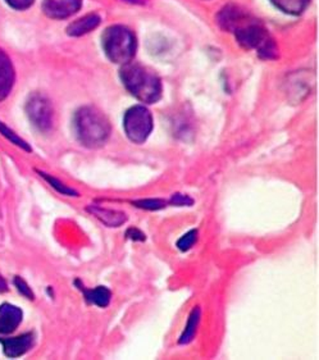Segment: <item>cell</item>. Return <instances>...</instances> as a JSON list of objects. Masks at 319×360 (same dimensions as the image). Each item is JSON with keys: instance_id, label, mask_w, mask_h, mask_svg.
<instances>
[{"instance_id": "cell-1", "label": "cell", "mask_w": 319, "mask_h": 360, "mask_svg": "<svg viewBox=\"0 0 319 360\" xmlns=\"http://www.w3.org/2000/svg\"><path fill=\"white\" fill-rule=\"evenodd\" d=\"M221 29L233 32L237 43L247 51H255L263 59H277L278 48L276 40L268 30L255 17L237 6H226L217 15Z\"/></svg>"}, {"instance_id": "cell-2", "label": "cell", "mask_w": 319, "mask_h": 360, "mask_svg": "<svg viewBox=\"0 0 319 360\" xmlns=\"http://www.w3.org/2000/svg\"><path fill=\"white\" fill-rule=\"evenodd\" d=\"M72 126L77 141L87 149L102 148L112 135L108 117L91 105L81 107L74 112Z\"/></svg>"}, {"instance_id": "cell-3", "label": "cell", "mask_w": 319, "mask_h": 360, "mask_svg": "<svg viewBox=\"0 0 319 360\" xmlns=\"http://www.w3.org/2000/svg\"><path fill=\"white\" fill-rule=\"evenodd\" d=\"M119 79L126 90L143 104H155L162 99V79L145 65L126 63L119 70Z\"/></svg>"}, {"instance_id": "cell-4", "label": "cell", "mask_w": 319, "mask_h": 360, "mask_svg": "<svg viewBox=\"0 0 319 360\" xmlns=\"http://www.w3.org/2000/svg\"><path fill=\"white\" fill-rule=\"evenodd\" d=\"M102 48L110 62L124 65L136 56L138 39L129 27L113 25L103 32Z\"/></svg>"}, {"instance_id": "cell-5", "label": "cell", "mask_w": 319, "mask_h": 360, "mask_svg": "<svg viewBox=\"0 0 319 360\" xmlns=\"http://www.w3.org/2000/svg\"><path fill=\"white\" fill-rule=\"evenodd\" d=\"M124 134L131 143L145 144L154 130V118L152 112L143 104L134 105L124 112L122 120Z\"/></svg>"}, {"instance_id": "cell-6", "label": "cell", "mask_w": 319, "mask_h": 360, "mask_svg": "<svg viewBox=\"0 0 319 360\" xmlns=\"http://www.w3.org/2000/svg\"><path fill=\"white\" fill-rule=\"evenodd\" d=\"M26 115L30 122L40 132H49L54 124V109L51 101L40 93H34L26 101Z\"/></svg>"}, {"instance_id": "cell-7", "label": "cell", "mask_w": 319, "mask_h": 360, "mask_svg": "<svg viewBox=\"0 0 319 360\" xmlns=\"http://www.w3.org/2000/svg\"><path fill=\"white\" fill-rule=\"evenodd\" d=\"M82 7V0H44L43 11L51 20H65L76 15Z\"/></svg>"}, {"instance_id": "cell-8", "label": "cell", "mask_w": 319, "mask_h": 360, "mask_svg": "<svg viewBox=\"0 0 319 360\" xmlns=\"http://www.w3.org/2000/svg\"><path fill=\"white\" fill-rule=\"evenodd\" d=\"M37 338L34 333H23L15 338L0 339V344L3 346V353L8 358H20L35 346Z\"/></svg>"}, {"instance_id": "cell-9", "label": "cell", "mask_w": 319, "mask_h": 360, "mask_svg": "<svg viewBox=\"0 0 319 360\" xmlns=\"http://www.w3.org/2000/svg\"><path fill=\"white\" fill-rule=\"evenodd\" d=\"M86 210L91 216L99 219L105 227H109V229H118V227L124 226L129 219L127 214L122 210L104 208L98 204L87 205Z\"/></svg>"}, {"instance_id": "cell-10", "label": "cell", "mask_w": 319, "mask_h": 360, "mask_svg": "<svg viewBox=\"0 0 319 360\" xmlns=\"http://www.w3.org/2000/svg\"><path fill=\"white\" fill-rule=\"evenodd\" d=\"M23 311L13 304L0 305V335H11L21 326Z\"/></svg>"}, {"instance_id": "cell-11", "label": "cell", "mask_w": 319, "mask_h": 360, "mask_svg": "<svg viewBox=\"0 0 319 360\" xmlns=\"http://www.w3.org/2000/svg\"><path fill=\"white\" fill-rule=\"evenodd\" d=\"M74 286L80 291L87 303L96 305L98 308H107L112 302V291L107 286H95L94 288H86L81 280L74 281Z\"/></svg>"}, {"instance_id": "cell-12", "label": "cell", "mask_w": 319, "mask_h": 360, "mask_svg": "<svg viewBox=\"0 0 319 360\" xmlns=\"http://www.w3.org/2000/svg\"><path fill=\"white\" fill-rule=\"evenodd\" d=\"M15 73L11 59L6 51L0 49V101L11 94L15 85Z\"/></svg>"}, {"instance_id": "cell-13", "label": "cell", "mask_w": 319, "mask_h": 360, "mask_svg": "<svg viewBox=\"0 0 319 360\" xmlns=\"http://www.w3.org/2000/svg\"><path fill=\"white\" fill-rule=\"evenodd\" d=\"M100 23H102L100 15L90 13V15L81 17L76 21L71 22L67 27V34L73 37H84V35H87L98 29Z\"/></svg>"}, {"instance_id": "cell-14", "label": "cell", "mask_w": 319, "mask_h": 360, "mask_svg": "<svg viewBox=\"0 0 319 360\" xmlns=\"http://www.w3.org/2000/svg\"><path fill=\"white\" fill-rule=\"evenodd\" d=\"M200 322H202V308L197 305L190 311L186 326L182 331L181 336L178 338V345H189L195 340Z\"/></svg>"}, {"instance_id": "cell-15", "label": "cell", "mask_w": 319, "mask_h": 360, "mask_svg": "<svg viewBox=\"0 0 319 360\" xmlns=\"http://www.w3.org/2000/svg\"><path fill=\"white\" fill-rule=\"evenodd\" d=\"M277 9L290 15H299L304 13L311 0H269Z\"/></svg>"}, {"instance_id": "cell-16", "label": "cell", "mask_w": 319, "mask_h": 360, "mask_svg": "<svg viewBox=\"0 0 319 360\" xmlns=\"http://www.w3.org/2000/svg\"><path fill=\"white\" fill-rule=\"evenodd\" d=\"M37 174H39L44 181H46V182L49 184V186L54 188L58 194L63 195V196H72V198H79V196H80L79 191H76L74 188L67 186L65 182H62V181L58 180V179H56L54 176H51L49 173L43 172V171H39V169H37Z\"/></svg>"}, {"instance_id": "cell-17", "label": "cell", "mask_w": 319, "mask_h": 360, "mask_svg": "<svg viewBox=\"0 0 319 360\" xmlns=\"http://www.w3.org/2000/svg\"><path fill=\"white\" fill-rule=\"evenodd\" d=\"M131 204L135 208L143 209V210H148V212H157V210H162V209L167 208L168 200H163L160 198H148V199H138V200H132Z\"/></svg>"}, {"instance_id": "cell-18", "label": "cell", "mask_w": 319, "mask_h": 360, "mask_svg": "<svg viewBox=\"0 0 319 360\" xmlns=\"http://www.w3.org/2000/svg\"><path fill=\"white\" fill-rule=\"evenodd\" d=\"M197 240H199V231L190 230L183 233L181 238L177 240L176 243V248L182 252H188L191 250L194 246L197 244Z\"/></svg>"}, {"instance_id": "cell-19", "label": "cell", "mask_w": 319, "mask_h": 360, "mask_svg": "<svg viewBox=\"0 0 319 360\" xmlns=\"http://www.w3.org/2000/svg\"><path fill=\"white\" fill-rule=\"evenodd\" d=\"M0 135H3V136L7 139L8 141H11L12 144L18 146V148H21L25 152H31V150H32L30 144H27L22 137L18 136V135L15 134V131L11 130V129H9L8 126H6L4 123L1 122V121H0Z\"/></svg>"}, {"instance_id": "cell-20", "label": "cell", "mask_w": 319, "mask_h": 360, "mask_svg": "<svg viewBox=\"0 0 319 360\" xmlns=\"http://www.w3.org/2000/svg\"><path fill=\"white\" fill-rule=\"evenodd\" d=\"M195 200L188 194H182V193H176L172 194L171 199L168 200L169 205L174 207H193Z\"/></svg>"}, {"instance_id": "cell-21", "label": "cell", "mask_w": 319, "mask_h": 360, "mask_svg": "<svg viewBox=\"0 0 319 360\" xmlns=\"http://www.w3.org/2000/svg\"><path fill=\"white\" fill-rule=\"evenodd\" d=\"M13 283H15L17 291H18L22 296H25V297L29 299V300H34V299H35V294H34L32 288H30L29 283L25 281L22 277L15 276Z\"/></svg>"}, {"instance_id": "cell-22", "label": "cell", "mask_w": 319, "mask_h": 360, "mask_svg": "<svg viewBox=\"0 0 319 360\" xmlns=\"http://www.w3.org/2000/svg\"><path fill=\"white\" fill-rule=\"evenodd\" d=\"M126 238H129L134 243H144L146 240L145 233L141 230H138L136 227H130L124 233Z\"/></svg>"}, {"instance_id": "cell-23", "label": "cell", "mask_w": 319, "mask_h": 360, "mask_svg": "<svg viewBox=\"0 0 319 360\" xmlns=\"http://www.w3.org/2000/svg\"><path fill=\"white\" fill-rule=\"evenodd\" d=\"M8 6L11 8H13L15 11H25V9H29L35 0H6Z\"/></svg>"}, {"instance_id": "cell-24", "label": "cell", "mask_w": 319, "mask_h": 360, "mask_svg": "<svg viewBox=\"0 0 319 360\" xmlns=\"http://www.w3.org/2000/svg\"><path fill=\"white\" fill-rule=\"evenodd\" d=\"M7 290H8L7 282H6V280H4V278H3V276H1V274H0V294H1V292H6V291H7Z\"/></svg>"}, {"instance_id": "cell-25", "label": "cell", "mask_w": 319, "mask_h": 360, "mask_svg": "<svg viewBox=\"0 0 319 360\" xmlns=\"http://www.w3.org/2000/svg\"><path fill=\"white\" fill-rule=\"evenodd\" d=\"M124 1H127L131 4H143V0H124Z\"/></svg>"}]
</instances>
